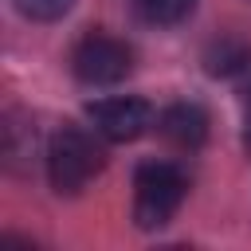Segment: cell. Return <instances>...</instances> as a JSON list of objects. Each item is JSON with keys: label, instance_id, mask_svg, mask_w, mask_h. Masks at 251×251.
<instances>
[{"label": "cell", "instance_id": "cell-3", "mask_svg": "<svg viewBox=\"0 0 251 251\" xmlns=\"http://www.w3.org/2000/svg\"><path fill=\"white\" fill-rule=\"evenodd\" d=\"M71 71L82 86H114L133 71V47L110 31H86L71 51Z\"/></svg>", "mask_w": 251, "mask_h": 251}, {"label": "cell", "instance_id": "cell-4", "mask_svg": "<svg viewBox=\"0 0 251 251\" xmlns=\"http://www.w3.org/2000/svg\"><path fill=\"white\" fill-rule=\"evenodd\" d=\"M86 118L106 141H137L153 126V106L141 98H98L86 106Z\"/></svg>", "mask_w": 251, "mask_h": 251}, {"label": "cell", "instance_id": "cell-6", "mask_svg": "<svg viewBox=\"0 0 251 251\" xmlns=\"http://www.w3.org/2000/svg\"><path fill=\"white\" fill-rule=\"evenodd\" d=\"M35 153V129H31V118H24L20 110H8L4 114V165L8 169H24Z\"/></svg>", "mask_w": 251, "mask_h": 251}, {"label": "cell", "instance_id": "cell-5", "mask_svg": "<svg viewBox=\"0 0 251 251\" xmlns=\"http://www.w3.org/2000/svg\"><path fill=\"white\" fill-rule=\"evenodd\" d=\"M157 133H161L173 149L192 153V149H200L204 137H208V110H204L200 102H173L169 110L157 114Z\"/></svg>", "mask_w": 251, "mask_h": 251}, {"label": "cell", "instance_id": "cell-8", "mask_svg": "<svg viewBox=\"0 0 251 251\" xmlns=\"http://www.w3.org/2000/svg\"><path fill=\"white\" fill-rule=\"evenodd\" d=\"M12 8H16L24 20H35V24H55V20H63V16L75 8V0H12Z\"/></svg>", "mask_w": 251, "mask_h": 251}, {"label": "cell", "instance_id": "cell-1", "mask_svg": "<svg viewBox=\"0 0 251 251\" xmlns=\"http://www.w3.org/2000/svg\"><path fill=\"white\" fill-rule=\"evenodd\" d=\"M98 129L82 126H63L47 141V180L59 196H78L102 169H106V149L98 141Z\"/></svg>", "mask_w": 251, "mask_h": 251}, {"label": "cell", "instance_id": "cell-9", "mask_svg": "<svg viewBox=\"0 0 251 251\" xmlns=\"http://www.w3.org/2000/svg\"><path fill=\"white\" fill-rule=\"evenodd\" d=\"M243 145L251 149V86H247V118H243Z\"/></svg>", "mask_w": 251, "mask_h": 251}, {"label": "cell", "instance_id": "cell-2", "mask_svg": "<svg viewBox=\"0 0 251 251\" xmlns=\"http://www.w3.org/2000/svg\"><path fill=\"white\" fill-rule=\"evenodd\" d=\"M188 196V173L176 161H145L133 173V224L153 231L165 227Z\"/></svg>", "mask_w": 251, "mask_h": 251}, {"label": "cell", "instance_id": "cell-7", "mask_svg": "<svg viewBox=\"0 0 251 251\" xmlns=\"http://www.w3.org/2000/svg\"><path fill=\"white\" fill-rule=\"evenodd\" d=\"M133 8L153 27H176L196 12V0H133Z\"/></svg>", "mask_w": 251, "mask_h": 251}]
</instances>
